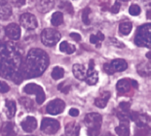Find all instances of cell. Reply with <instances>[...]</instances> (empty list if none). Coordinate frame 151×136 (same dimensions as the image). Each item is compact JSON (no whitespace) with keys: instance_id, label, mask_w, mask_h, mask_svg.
Masks as SVG:
<instances>
[{"instance_id":"1","label":"cell","mask_w":151,"mask_h":136,"mask_svg":"<svg viewBox=\"0 0 151 136\" xmlns=\"http://www.w3.org/2000/svg\"><path fill=\"white\" fill-rule=\"evenodd\" d=\"M22 50L16 43L0 42V76L4 78L20 77L22 63Z\"/></svg>"},{"instance_id":"2","label":"cell","mask_w":151,"mask_h":136,"mask_svg":"<svg viewBox=\"0 0 151 136\" xmlns=\"http://www.w3.org/2000/svg\"><path fill=\"white\" fill-rule=\"evenodd\" d=\"M49 66V57L41 49H31L22 61L20 76L22 79H29L41 76Z\"/></svg>"},{"instance_id":"3","label":"cell","mask_w":151,"mask_h":136,"mask_svg":"<svg viewBox=\"0 0 151 136\" xmlns=\"http://www.w3.org/2000/svg\"><path fill=\"white\" fill-rule=\"evenodd\" d=\"M84 122L88 126V134L89 135H99L101 132V126L102 118L98 113H90L86 115Z\"/></svg>"},{"instance_id":"4","label":"cell","mask_w":151,"mask_h":136,"mask_svg":"<svg viewBox=\"0 0 151 136\" xmlns=\"http://www.w3.org/2000/svg\"><path fill=\"white\" fill-rule=\"evenodd\" d=\"M134 42L137 46L151 49V24H144L139 28Z\"/></svg>"},{"instance_id":"5","label":"cell","mask_w":151,"mask_h":136,"mask_svg":"<svg viewBox=\"0 0 151 136\" xmlns=\"http://www.w3.org/2000/svg\"><path fill=\"white\" fill-rule=\"evenodd\" d=\"M60 32L53 28H46L41 33V41L47 47H54L60 40Z\"/></svg>"},{"instance_id":"6","label":"cell","mask_w":151,"mask_h":136,"mask_svg":"<svg viewBox=\"0 0 151 136\" xmlns=\"http://www.w3.org/2000/svg\"><path fill=\"white\" fill-rule=\"evenodd\" d=\"M24 92L25 93H27V94L36 95V101L38 104H42L45 101V98H46L43 89L40 86L36 85V84H27L24 87Z\"/></svg>"},{"instance_id":"7","label":"cell","mask_w":151,"mask_h":136,"mask_svg":"<svg viewBox=\"0 0 151 136\" xmlns=\"http://www.w3.org/2000/svg\"><path fill=\"white\" fill-rule=\"evenodd\" d=\"M60 129V122L57 120L45 118L41 122V130L46 134H55Z\"/></svg>"},{"instance_id":"8","label":"cell","mask_w":151,"mask_h":136,"mask_svg":"<svg viewBox=\"0 0 151 136\" xmlns=\"http://www.w3.org/2000/svg\"><path fill=\"white\" fill-rule=\"evenodd\" d=\"M20 22L22 26H24L25 29H28V30H32L38 26V22L35 16L29 14V13L22 14L20 17Z\"/></svg>"},{"instance_id":"9","label":"cell","mask_w":151,"mask_h":136,"mask_svg":"<svg viewBox=\"0 0 151 136\" xmlns=\"http://www.w3.org/2000/svg\"><path fill=\"white\" fill-rule=\"evenodd\" d=\"M65 108V103L60 99H55L49 102L46 107V112L50 115H59Z\"/></svg>"},{"instance_id":"10","label":"cell","mask_w":151,"mask_h":136,"mask_svg":"<svg viewBox=\"0 0 151 136\" xmlns=\"http://www.w3.org/2000/svg\"><path fill=\"white\" fill-rule=\"evenodd\" d=\"M99 81V74L97 70L95 69V63L94 61H90V66L87 69V76L85 79V82L90 86H94L98 83Z\"/></svg>"},{"instance_id":"11","label":"cell","mask_w":151,"mask_h":136,"mask_svg":"<svg viewBox=\"0 0 151 136\" xmlns=\"http://www.w3.org/2000/svg\"><path fill=\"white\" fill-rule=\"evenodd\" d=\"M5 34L9 39L17 41L21 37V28L18 24H10L5 27Z\"/></svg>"},{"instance_id":"12","label":"cell","mask_w":151,"mask_h":136,"mask_svg":"<svg viewBox=\"0 0 151 136\" xmlns=\"http://www.w3.org/2000/svg\"><path fill=\"white\" fill-rule=\"evenodd\" d=\"M129 117H130V120H132V121H134L136 122L137 126L147 125V124H148V122H149V118L146 115L139 114V112H136V111L130 112Z\"/></svg>"},{"instance_id":"13","label":"cell","mask_w":151,"mask_h":136,"mask_svg":"<svg viewBox=\"0 0 151 136\" xmlns=\"http://www.w3.org/2000/svg\"><path fill=\"white\" fill-rule=\"evenodd\" d=\"M22 128L24 129L25 132H33L37 127V121L34 117H27L24 121L22 122Z\"/></svg>"},{"instance_id":"14","label":"cell","mask_w":151,"mask_h":136,"mask_svg":"<svg viewBox=\"0 0 151 136\" xmlns=\"http://www.w3.org/2000/svg\"><path fill=\"white\" fill-rule=\"evenodd\" d=\"M12 15L11 5L8 3V0H0V19H7Z\"/></svg>"},{"instance_id":"15","label":"cell","mask_w":151,"mask_h":136,"mask_svg":"<svg viewBox=\"0 0 151 136\" xmlns=\"http://www.w3.org/2000/svg\"><path fill=\"white\" fill-rule=\"evenodd\" d=\"M72 72L73 75L78 80L85 81L86 76H87V69L83 64H74L72 67Z\"/></svg>"},{"instance_id":"16","label":"cell","mask_w":151,"mask_h":136,"mask_svg":"<svg viewBox=\"0 0 151 136\" xmlns=\"http://www.w3.org/2000/svg\"><path fill=\"white\" fill-rule=\"evenodd\" d=\"M110 65L113 69L114 72H122V71H125L128 68V63L126 60L121 59V58H117V59H114L111 61Z\"/></svg>"},{"instance_id":"17","label":"cell","mask_w":151,"mask_h":136,"mask_svg":"<svg viewBox=\"0 0 151 136\" xmlns=\"http://www.w3.org/2000/svg\"><path fill=\"white\" fill-rule=\"evenodd\" d=\"M137 73H139L140 76H142V77L150 76L151 75V62L143 61V62L139 63V65L137 66Z\"/></svg>"},{"instance_id":"18","label":"cell","mask_w":151,"mask_h":136,"mask_svg":"<svg viewBox=\"0 0 151 136\" xmlns=\"http://www.w3.org/2000/svg\"><path fill=\"white\" fill-rule=\"evenodd\" d=\"M53 0H40L37 4V9L40 13H48L54 7Z\"/></svg>"},{"instance_id":"19","label":"cell","mask_w":151,"mask_h":136,"mask_svg":"<svg viewBox=\"0 0 151 136\" xmlns=\"http://www.w3.org/2000/svg\"><path fill=\"white\" fill-rule=\"evenodd\" d=\"M109 98H110V93L108 92H102L101 96H99L98 98H96L95 100V105L98 107V108H104L105 106L107 105V102Z\"/></svg>"},{"instance_id":"20","label":"cell","mask_w":151,"mask_h":136,"mask_svg":"<svg viewBox=\"0 0 151 136\" xmlns=\"http://www.w3.org/2000/svg\"><path fill=\"white\" fill-rule=\"evenodd\" d=\"M116 89L119 93H126L131 89V80L121 79L116 85Z\"/></svg>"},{"instance_id":"21","label":"cell","mask_w":151,"mask_h":136,"mask_svg":"<svg viewBox=\"0 0 151 136\" xmlns=\"http://www.w3.org/2000/svg\"><path fill=\"white\" fill-rule=\"evenodd\" d=\"M5 108H6V116L9 119L13 118L16 115V111H17V106L16 103L12 100H6L5 102Z\"/></svg>"},{"instance_id":"22","label":"cell","mask_w":151,"mask_h":136,"mask_svg":"<svg viewBox=\"0 0 151 136\" xmlns=\"http://www.w3.org/2000/svg\"><path fill=\"white\" fill-rule=\"evenodd\" d=\"M115 131L118 135H130L129 122H120V125L116 127Z\"/></svg>"},{"instance_id":"23","label":"cell","mask_w":151,"mask_h":136,"mask_svg":"<svg viewBox=\"0 0 151 136\" xmlns=\"http://www.w3.org/2000/svg\"><path fill=\"white\" fill-rule=\"evenodd\" d=\"M60 50L62 51L63 53H65L67 54H71L76 51V48L74 45L69 44L68 42H66V41H63L60 45Z\"/></svg>"},{"instance_id":"24","label":"cell","mask_w":151,"mask_h":136,"mask_svg":"<svg viewBox=\"0 0 151 136\" xmlns=\"http://www.w3.org/2000/svg\"><path fill=\"white\" fill-rule=\"evenodd\" d=\"M80 131V126L75 122H70L65 126V133L69 135H78Z\"/></svg>"},{"instance_id":"25","label":"cell","mask_w":151,"mask_h":136,"mask_svg":"<svg viewBox=\"0 0 151 136\" xmlns=\"http://www.w3.org/2000/svg\"><path fill=\"white\" fill-rule=\"evenodd\" d=\"M63 22V15L62 12H55L52 19H51V24H52L54 26H59Z\"/></svg>"},{"instance_id":"26","label":"cell","mask_w":151,"mask_h":136,"mask_svg":"<svg viewBox=\"0 0 151 136\" xmlns=\"http://www.w3.org/2000/svg\"><path fill=\"white\" fill-rule=\"evenodd\" d=\"M132 28H133V24H132V22L130 21L122 22V24H120V25H119V31L124 35L130 34V32L132 31Z\"/></svg>"},{"instance_id":"27","label":"cell","mask_w":151,"mask_h":136,"mask_svg":"<svg viewBox=\"0 0 151 136\" xmlns=\"http://www.w3.org/2000/svg\"><path fill=\"white\" fill-rule=\"evenodd\" d=\"M1 132L3 135H15L14 125L12 122H5L2 126Z\"/></svg>"},{"instance_id":"28","label":"cell","mask_w":151,"mask_h":136,"mask_svg":"<svg viewBox=\"0 0 151 136\" xmlns=\"http://www.w3.org/2000/svg\"><path fill=\"white\" fill-rule=\"evenodd\" d=\"M104 40V35L101 33V32H98L97 34H92L91 37H90V42L92 44H96L99 46V42Z\"/></svg>"},{"instance_id":"29","label":"cell","mask_w":151,"mask_h":136,"mask_svg":"<svg viewBox=\"0 0 151 136\" xmlns=\"http://www.w3.org/2000/svg\"><path fill=\"white\" fill-rule=\"evenodd\" d=\"M65 76V70L62 67H55L52 71V78L55 80H60Z\"/></svg>"},{"instance_id":"30","label":"cell","mask_w":151,"mask_h":136,"mask_svg":"<svg viewBox=\"0 0 151 136\" xmlns=\"http://www.w3.org/2000/svg\"><path fill=\"white\" fill-rule=\"evenodd\" d=\"M59 7L60 9L65 10L66 11L68 14H73V8H72V5L70 4L69 2L65 1V0H60L59 1Z\"/></svg>"},{"instance_id":"31","label":"cell","mask_w":151,"mask_h":136,"mask_svg":"<svg viewBox=\"0 0 151 136\" xmlns=\"http://www.w3.org/2000/svg\"><path fill=\"white\" fill-rule=\"evenodd\" d=\"M90 14H91V9H90L89 7H87V8H85L84 10H83V13H82V21L87 25H89L90 24H91V21H90V19H89V15Z\"/></svg>"},{"instance_id":"32","label":"cell","mask_w":151,"mask_h":136,"mask_svg":"<svg viewBox=\"0 0 151 136\" xmlns=\"http://www.w3.org/2000/svg\"><path fill=\"white\" fill-rule=\"evenodd\" d=\"M20 102L22 103V105L24 106L27 110H32L34 108L32 100H30L28 98H20Z\"/></svg>"},{"instance_id":"33","label":"cell","mask_w":151,"mask_h":136,"mask_svg":"<svg viewBox=\"0 0 151 136\" xmlns=\"http://www.w3.org/2000/svg\"><path fill=\"white\" fill-rule=\"evenodd\" d=\"M140 7L139 5H137V4H134V5H132L130 9H129V13H130V15L132 16H139L140 14Z\"/></svg>"},{"instance_id":"34","label":"cell","mask_w":151,"mask_h":136,"mask_svg":"<svg viewBox=\"0 0 151 136\" xmlns=\"http://www.w3.org/2000/svg\"><path fill=\"white\" fill-rule=\"evenodd\" d=\"M150 132V129L147 127V125L144 126H139V128L136 130L137 135H147Z\"/></svg>"},{"instance_id":"35","label":"cell","mask_w":151,"mask_h":136,"mask_svg":"<svg viewBox=\"0 0 151 136\" xmlns=\"http://www.w3.org/2000/svg\"><path fill=\"white\" fill-rule=\"evenodd\" d=\"M120 109L122 110L123 112H127V113H130V108H131V104L129 102H121L120 105Z\"/></svg>"},{"instance_id":"36","label":"cell","mask_w":151,"mask_h":136,"mask_svg":"<svg viewBox=\"0 0 151 136\" xmlns=\"http://www.w3.org/2000/svg\"><path fill=\"white\" fill-rule=\"evenodd\" d=\"M10 90V87H9L7 84L5 82H2V81H0V92H7Z\"/></svg>"},{"instance_id":"37","label":"cell","mask_w":151,"mask_h":136,"mask_svg":"<svg viewBox=\"0 0 151 136\" xmlns=\"http://www.w3.org/2000/svg\"><path fill=\"white\" fill-rule=\"evenodd\" d=\"M109 43H110L111 45H114L115 47H118V48H124L125 47V45H123L120 41H118V40H116V39H114V38L109 39Z\"/></svg>"},{"instance_id":"38","label":"cell","mask_w":151,"mask_h":136,"mask_svg":"<svg viewBox=\"0 0 151 136\" xmlns=\"http://www.w3.org/2000/svg\"><path fill=\"white\" fill-rule=\"evenodd\" d=\"M10 2L15 7H22L25 4V0H10Z\"/></svg>"},{"instance_id":"39","label":"cell","mask_w":151,"mask_h":136,"mask_svg":"<svg viewBox=\"0 0 151 136\" xmlns=\"http://www.w3.org/2000/svg\"><path fill=\"white\" fill-rule=\"evenodd\" d=\"M104 71L107 74H109V75H112V74L115 73L114 71H113V69H112L111 65H110V64H108V63H105L104 64Z\"/></svg>"},{"instance_id":"40","label":"cell","mask_w":151,"mask_h":136,"mask_svg":"<svg viewBox=\"0 0 151 136\" xmlns=\"http://www.w3.org/2000/svg\"><path fill=\"white\" fill-rule=\"evenodd\" d=\"M69 89H70V87L69 86H65V84H60V85L59 86V90L60 92H62L63 93H67L69 92Z\"/></svg>"},{"instance_id":"41","label":"cell","mask_w":151,"mask_h":136,"mask_svg":"<svg viewBox=\"0 0 151 136\" xmlns=\"http://www.w3.org/2000/svg\"><path fill=\"white\" fill-rule=\"evenodd\" d=\"M120 7H121V4L119 2H116L115 4L112 6L111 8V12L113 13V14H117V13L120 11Z\"/></svg>"},{"instance_id":"42","label":"cell","mask_w":151,"mask_h":136,"mask_svg":"<svg viewBox=\"0 0 151 136\" xmlns=\"http://www.w3.org/2000/svg\"><path fill=\"white\" fill-rule=\"evenodd\" d=\"M69 115L71 117H77L79 115V110L75 108H71L69 110Z\"/></svg>"},{"instance_id":"43","label":"cell","mask_w":151,"mask_h":136,"mask_svg":"<svg viewBox=\"0 0 151 136\" xmlns=\"http://www.w3.org/2000/svg\"><path fill=\"white\" fill-rule=\"evenodd\" d=\"M70 37H71L73 40H75V41H80V40H81V36H80V34L75 33V32H72V33H70Z\"/></svg>"},{"instance_id":"44","label":"cell","mask_w":151,"mask_h":136,"mask_svg":"<svg viewBox=\"0 0 151 136\" xmlns=\"http://www.w3.org/2000/svg\"><path fill=\"white\" fill-rule=\"evenodd\" d=\"M131 86H133V87H134V89H137V87H139V84L137 83L136 80H131Z\"/></svg>"},{"instance_id":"45","label":"cell","mask_w":151,"mask_h":136,"mask_svg":"<svg viewBox=\"0 0 151 136\" xmlns=\"http://www.w3.org/2000/svg\"><path fill=\"white\" fill-rule=\"evenodd\" d=\"M145 6H146V8H148V10L151 9V0H148V2L145 3Z\"/></svg>"},{"instance_id":"46","label":"cell","mask_w":151,"mask_h":136,"mask_svg":"<svg viewBox=\"0 0 151 136\" xmlns=\"http://www.w3.org/2000/svg\"><path fill=\"white\" fill-rule=\"evenodd\" d=\"M147 18L151 19V9H149L148 11H147Z\"/></svg>"},{"instance_id":"47","label":"cell","mask_w":151,"mask_h":136,"mask_svg":"<svg viewBox=\"0 0 151 136\" xmlns=\"http://www.w3.org/2000/svg\"><path fill=\"white\" fill-rule=\"evenodd\" d=\"M146 57L148 58V59L151 60V52H148V53L146 54Z\"/></svg>"},{"instance_id":"48","label":"cell","mask_w":151,"mask_h":136,"mask_svg":"<svg viewBox=\"0 0 151 136\" xmlns=\"http://www.w3.org/2000/svg\"><path fill=\"white\" fill-rule=\"evenodd\" d=\"M121 1H128V0H121Z\"/></svg>"}]
</instances>
